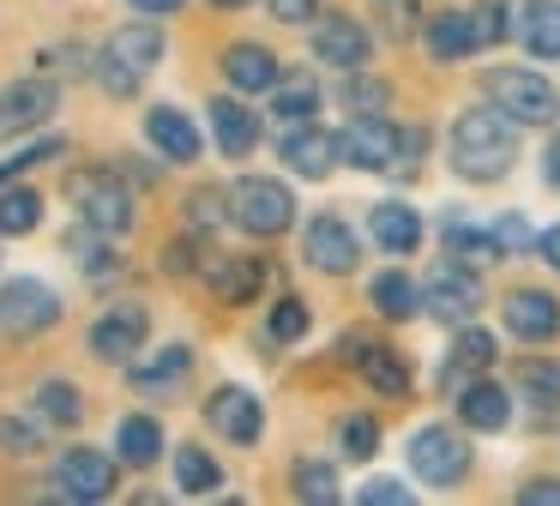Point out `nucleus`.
Here are the masks:
<instances>
[{
  "label": "nucleus",
  "mask_w": 560,
  "mask_h": 506,
  "mask_svg": "<svg viewBox=\"0 0 560 506\" xmlns=\"http://www.w3.org/2000/svg\"><path fill=\"white\" fill-rule=\"evenodd\" d=\"M512 163H518V120L512 115L482 103L452 120V169L464 181H500Z\"/></svg>",
  "instance_id": "f257e3e1"
},
{
  "label": "nucleus",
  "mask_w": 560,
  "mask_h": 506,
  "mask_svg": "<svg viewBox=\"0 0 560 506\" xmlns=\"http://www.w3.org/2000/svg\"><path fill=\"white\" fill-rule=\"evenodd\" d=\"M428 151L422 127H392L386 115H355L338 133V157L350 169H374V175H410Z\"/></svg>",
  "instance_id": "f03ea898"
},
{
  "label": "nucleus",
  "mask_w": 560,
  "mask_h": 506,
  "mask_svg": "<svg viewBox=\"0 0 560 506\" xmlns=\"http://www.w3.org/2000/svg\"><path fill=\"white\" fill-rule=\"evenodd\" d=\"M163 55H170V43H163L158 24H121V31L103 43V55H97V84L109 96H133Z\"/></svg>",
  "instance_id": "7ed1b4c3"
},
{
  "label": "nucleus",
  "mask_w": 560,
  "mask_h": 506,
  "mask_svg": "<svg viewBox=\"0 0 560 506\" xmlns=\"http://www.w3.org/2000/svg\"><path fill=\"white\" fill-rule=\"evenodd\" d=\"M482 91L500 115H512L518 127H555L560 120V91L530 67H494L482 72Z\"/></svg>",
  "instance_id": "20e7f679"
},
{
  "label": "nucleus",
  "mask_w": 560,
  "mask_h": 506,
  "mask_svg": "<svg viewBox=\"0 0 560 506\" xmlns=\"http://www.w3.org/2000/svg\"><path fill=\"white\" fill-rule=\"evenodd\" d=\"M230 223L247 229V235H259V241L283 235V229L295 223V193L271 175H242L230 187Z\"/></svg>",
  "instance_id": "39448f33"
},
{
  "label": "nucleus",
  "mask_w": 560,
  "mask_h": 506,
  "mask_svg": "<svg viewBox=\"0 0 560 506\" xmlns=\"http://www.w3.org/2000/svg\"><path fill=\"white\" fill-rule=\"evenodd\" d=\"M404 458H410L416 482H428V488H452V482L470 470V440H464L458 428H446V422H428V428L410 434Z\"/></svg>",
  "instance_id": "423d86ee"
},
{
  "label": "nucleus",
  "mask_w": 560,
  "mask_h": 506,
  "mask_svg": "<svg viewBox=\"0 0 560 506\" xmlns=\"http://www.w3.org/2000/svg\"><path fill=\"white\" fill-rule=\"evenodd\" d=\"M67 193H73V211L85 217L97 235H127V229H133V193H127L109 169H79Z\"/></svg>",
  "instance_id": "0eeeda50"
},
{
  "label": "nucleus",
  "mask_w": 560,
  "mask_h": 506,
  "mask_svg": "<svg viewBox=\"0 0 560 506\" xmlns=\"http://www.w3.org/2000/svg\"><path fill=\"white\" fill-rule=\"evenodd\" d=\"M476 308H482V277H476V265H464L446 253L422 284V313H434V320H446V325H470Z\"/></svg>",
  "instance_id": "6e6552de"
},
{
  "label": "nucleus",
  "mask_w": 560,
  "mask_h": 506,
  "mask_svg": "<svg viewBox=\"0 0 560 506\" xmlns=\"http://www.w3.org/2000/svg\"><path fill=\"white\" fill-rule=\"evenodd\" d=\"M61 320V296L43 277H7L0 284V332L7 337H37Z\"/></svg>",
  "instance_id": "1a4fd4ad"
},
{
  "label": "nucleus",
  "mask_w": 560,
  "mask_h": 506,
  "mask_svg": "<svg viewBox=\"0 0 560 506\" xmlns=\"http://www.w3.org/2000/svg\"><path fill=\"white\" fill-rule=\"evenodd\" d=\"M302 260L326 277H350L355 265H362V235H355L338 211H319V217H307V229H302Z\"/></svg>",
  "instance_id": "9d476101"
},
{
  "label": "nucleus",
  "mask_w": 560,
  "mask_h": 506,
  "mask_svg": "<svg viewBox=\"0 0 560 506\" xmlns=\"http://www.w3.org/2000/svg\"><path fill=\"white\" fill-rule=\"evenodd\" d=\"M55 494L61 501H79V506H97L115 494V458L91 452V446H67L55 458Z\"/></svg>",
  "instance_id": "9b49d317"
},
{
  "label": "nucleus",
  "mask_w": 560,
  "mask_h": 506,
  "mask_svg": "<svg viewBox=\"0 0 560 506\" xmlns=\"http://www.w3.org/2000/svg\"><path fill=\"white\" fill-rule=\"evenodd\" d=\"M343 361L368 380V392H380V398H404V392H410V368H404V356L392 344H380V337L350 332V337H343Z\"/></svg>",
  "instance_id": "f8f14e48"
},
{
  "label": "nucleus",
  "mask_w": 560,
  "mask_h": 506,
  "mask_svg": "<svg viewBox=\"0 0 560 506\" xmlns=\"http://www.w3.org/2000/svg\"><path fill=\"white\" fill-rule=\"evenodd\" d=\"M151 332V313L139 308V301H115L109 313H97V325H91V356L97 361H133L139 344H145Z\"/></svg>",
  "instance_id": "ddd939ff"
},
{
  "label": "nucleus",
  "mask_w": 560,
  "mask_h": 506,
  "mask_svg": "<svg viewBox=\"0 0 560 506\" xmlns=\"http://www.w3.org/2000/svg\"><path fill=\"white\" fill-rule=\"evenodd\" d=\"M278 157H283V169H290V175H307V181H326L331 169L343 163L338 139H331V133H319L314 120H295V127L278 139Z\"/></svg>",
  "instance_id": "4468645a"
},
{
  "label": "nucleus",
  "mask_w": 560,
  "mask_h": 506,
  "mask_svg": "<svg viewBox=\"0 0 560 506\" xmlns=\"http://www.w3.org/2000/svg\"><path fill=\"white\" fill-rule=\"evenodd\" d=\"M206 422L223 434V440L254 446L259 428H266V410H259V398L247 392V386H218V392L206 398Z\"/></svg>",
  "instance_id": "2eb2a0df"
},
{
  "label": "nucleus",
  "mask_w": 560,
  "mask_h": 506,
  "mask_svg": "<svg viewBox=\"0 0 560 506\" xmlns=\"http://www.w3.org/2000/svg\"><path fill=\"white\" fill-rule=\"evenodd\" d=\"M55 103H61V91H55L49 79H19L0 91V139H19V133L43 127V120L55 115Z\"/></svg>",
  "instance_id": "dca6fc26"
},
{
  "label": "nucleus",
  "mask_w": 560,
  "mask_h": 506,
  "mask_svg": "<svg viewBox=\"0 0 560 506\" xmlns=\"http://www.w3.org/2000/svg\"><path fill=\"white\" fill-rule=\"evenodd\" d=\"M500 320H506V332L524 337V344H548V337L560 332V296H548V289H512V296L500 301Z\"/></svg>",
  "instance_id": "f3484780"
},
{
  "label": "nucleus",
  "mask_w": 560,
  "mask_h": 506,
  "mask_svg": "<svg viewBox=\"0 0 560 506\" xmlns=\"http://www.w3.org/2000/svg\"><path fill=\"white\" fill-rule=\"evenodd\" d=\"M314 60L319 67H338V72H355L368 60V31L343 12H326L314 19Z\"/></svg>",
  "instance_id": "a211bd4d"
},
{
  "label": "nucleus",
  "mask_w": 560,
  "mask_h": 506,
  "mask_svg": "<svg viewBox=\"0 0 560 506\" xmlns=\"http://www.w3.org/2000/svg\"><path fill=\"white\" fill-rule=\"evenodd\" d=\"M368 241H374L380 253H392V260L416 253V248H422V217H416V205L380 199L374 211H368Z\"/></svg>",
  "instance_id": "6ab92c4d"
},
{
  "label": "nucleus",
  "mask_w": 560,
  "mask_h": 506,
  "mask_svg": "<svg viewBox=\"0 0 560 506\" xmlns=\"http://www.w3.org/2000/svg\"><path fill=\"white\" fill-rule=\"evenodd\" d=\"M458 422L464 428H476V434H494V428H506L512 422V386H494V380H464L458 386Z\"/></svg>",
  "instance_id": "aec40b11"
},
{
  "label": "nucleus",
  "mask_w": 560,
  "mask_h": 506,
  "mask_svg": "<svg viewBox=\"0 0 560 506\" xmlns=\"http://www.w3.org/2000/svg\"><path fill=\"white\" fill-rule=\"evenodd\" d=\"M211 139H218L223 157H247L259 145V115L247 103H230V96H211Z\"/></svg>",
  "instance_id": "412c9836"
},
{
  "label": "nucleus",
  "mask_w": 560,
  "mask_h": 506,
  "mask_svg": "<svg viewBox=\"0 0 560 506\" xmlns=\"http://www.w3.org/2000/svg\"><path fill=\"white\" fill-rule=\"evenodd\" d=\"M145 139L158 145L170 163H194V157L206 151V145H199V127L182 115V108H170V103H158V108L145 115Z\"/></svg>",
  "instance_id": "4be33fe9"
},
{
  "label": "nucleus",
  "mask_w": 560,
  "mask_h": 506,
  "mask_svg": "<svg viewBox=\"0 0 560 506\" xmlns=\"http://www.w3.org/2000/svg\"><path fill=\"white\" fill-rule=\"evenodd\" d=\"M187 373H194V349H187V344H163V356L158 361H139L127 380H133L139 398H175Z\"/></svg>",
  "instance_id": "5701e85b"
},
{
  "label": "nucleus",
  "mask_w": 560,
  "mask_h": 506,
  "mask_svg": "<svg viewBox=\"0 0 560 506\" xmlns=\"http://www.w3.org/2000/svg\"><path fill=\"white\" fill-rule=\"evenodd\" d=\"M223 79H230L235 91H271L283 72H278V55H271L266 43H230L223 48Z\"/></svg>",
  "instance_id": "b1692460"
},
{
  "label": "nucleus",
  "mask_w": 560,
  "mask_h": 506,
  "mask_svg": "<svg viewBox=\"0 0 560 506\" xmlns=\"http://www.w3.org/2000/svg\"><path fill=\"white\" fill-rule=\"evenodd\" d=\"M518 43L536 60H560V0H524L518 7Z\"/></svg>",
  "instance_id": "393cba45"
},
{
  "label": "nucleus",
  "mask_w": 560,
  "mask_h": 506,
  "mask_svg": "<svg viewBox=\"0 0 560 506\" xmlns=\"http://www.w3.org/2000/svg\"><path fill=\"white\" fill-rule=\"evenodd\" d=\"M512 398H524L530 410H542V416H555V410H560V361L524 356L518 368H512Z\"/></svg>",
  "instance_id": "a878e982"
},
{
  "label": "nucleus",
  "mask_w": 560,
  "mask_h": 506,
  "mask_svg": "<svg viewBox=\"0 0 560 506\" xmlns=\"http://www.w3.org/2000/svg\"><path fill=\"white\" fill-rule=\"evenodd\" d=\"M494 337L482 332V325H458V337H452V356H446V386L458 392V380H476L482 368H494Z\"/></svg>",
  "instance_id": "bb28decb"
},
{
  "label": "nucleus",
  "mask_w": 560,
  "mask_h": 506,
  "mask_svg": "<svg viewBox=\"0 0 560 506\" xmlns=\"http://www.w3.org/2000/svg\"><path fill=\"white\" fill-rule=\"evenodd\" d=\"M470 48H482L476 43V24H470V7H452V12H434L428 19V55L434 60H464Z\"/></svg>",
  "instance_id": "cd10ccee"
},
{
  "label": "nucleus",
  "mask_w": 560,
  "mask_h": 506,
  "mask_svg": "<svg viewBox=\"0 0 560 506\" xmlns=\"http://www.w3.org/2000/svg\"><path fill=\"white\" fill-rule=\"evenodd\" d=\"M115 458L133 464V470L158 464V458H163V428L151 416H121V422H115Z\"/></svg>",
  "instance_id": "c85d7f7f"
},
{
  "label": "nucleus",
  "mask_w": 560,
  "mask_h": 506,
  "mask_svg": "<svg viewBox=\"0 0 560 506\" xmlns=\"http://www.w3.org/2000/svg\"><path fill=\"white\" fill-rule=\"evenodd\" d=\"M368 296H374V308L386 313V320H416V313H422V289L404 272H380L374 284H368Z\"/></svg>",
  "instance_id": "c756f323"
},
{
  "label": "nucleus",
  "mask_w": 560,
  "mask_h": 506,
  "mask_svg": "<svg viewBox=\"0 0 560 506\" xmlns=\"http://www.w3.org/2000/svg\"><path fill=\"white\" fill-rule=\"evenodd\" d=\"M271 115L278 120H314L319 115V84L307 79V72H290V79H278L271 84Z\"/></svg>",
  "instance_id": "7c9ffc66"
},
{
  "label": "nucleus",
  "mask_w": 560,
  "mask_h": 506,
  "mask_svg": "<svg viewBox=\"0 0 560 506\" xmlns=\"http://www.w3.org/2000/svg\"><path fill=\"white\" fill-rule=\"evenodd\" d=\"M175 488L182 494H218L223 488V470L206 446H175Z\"/></svg>",
  "instance_id": "2f4dec72"
},
{
  "label": "nucleus",
  "mask_w": 560,
  "mask_h": 506,
  "mask_svg": "<svg viewBox=\"0 0 560 506\" xmlns=\"http://www.w3.org/2000/svg\"><path fill=\"white\" fill-rule=\"evenodd\" d=\"M259 284H266V265L259 260H223V265H211V289H218L223 301H254L259 296Z\"/></svg>",
  "instance_id": "473e14b6"
},
{
  "label": "nucleus",
  "mask_w": 560,
  "mask_h": 506,
  "mask_svg": "<svg viewBox=\"0 0 560 506\" xmlns=\"http://www.w3.org/2000/svg\"><path fill=\"white\" fill-rule=\"evenodd\" d=\"M37 223H43L37 187H0V235H31Z\"/></svg>",
  "instance_id": "72a5a7b5"
},
{
  "label": "nucleus",
  "mask_w": 560,
  "mask_h": 506,
  "mask_svg": "<svg viewBox=\"0 0 560 506\" xmlns=\"http://www.w3.org/2000/svg\"><path fill=\"white\" fill-rule=\"evenodd\" d=\"M290 488H295V501H307V506H331L338 501V470L319 464V458H302V464L290 470Z\"/></svg>",
  "instance_id": "f704fd0d"
},
{
  "label": "nucleus",
  "mask_w": 560,
  "mask_h": 506,
  "mask_svg": "<svg viewBox=\"0 0 560 506\" xmlns=\"http://www.w3.org/2000/svg\"><path fill=\"white\" fill-rule=\"evenodd\" d=\"M446 253H452V260H464V265H488V260H500L494 229H470V223H458V217H446Z\"/></svg>",
  "instance_id": "c9c22d12"
},
{
  "label": "nucleus",
  "mask_w": 560,
  "mask_h": 506,
  "mask_svg": "<svg viewBox=\"0 0 560 506\" xmlns=\"http://www.w3.org/2000/svg\"><path fill=\"white\" fill-rule=\"evenodd\" d=\"M37 410H43V422H55V428H79V416H85L73 380H43L37 386Z\"/></svg>",
  "instance_id": "e433bc0d"
},
{
  "label": "nucleus",
  "mask_w": 560,
  "mask_h": 506,
  "mask_svg": "<svg viewBox=\"0 0 560 506\" xmlns=\"http://www.w3.org/2000/svg\"><path fill=\"white\" fill-rule=\"evenodd\" d=\"M266 337H271V344H302V337H307V301L302 296H283L278 308H271V320H266Z\"/></svg>",
  "instance_id": "4c0bfd02"
},
{
  "label": "nucleus",
  "mask_w": 560,
  "mask_h": 506,
  "mask_svg": "<svg viewBox=\"0 0 560 506\" xmlns=\"http://www.w3.org/2000/svg\"><path fill=\"white\" fill-rule=\"evenodd\" d=\"M338 440H343V458H355V464H368V458L380 452V422H374V416H343Z\"/></svg>",
  "instance_id": "58836bf2"
},
{
  "label": "nucleus",
  "mask_w": 560,
  "mask_h": 506,
  "mask_svg": "<svg viewBox=\"0 0 560 506\" xmlns=\"http://www.w3.org/2000/svg\"><path fill=\"white\" fill-rule=\"evenodd\" d=\"M386 96H392L386 79H362V72H355V79L343 84V103H350L355 115H386Z\"/></svg>",
  "instance_id": "ea45409f"
},
{
  "label": "nucleus",
  "mask_w": 560,
  "mask_h": 506,
  "mask_svg": "<svg viewBox=\"0 0 560 506\" xmlns=\"http://www.w3.org/2000/svg\"><path fill=\"white\" fill-rule=\"evenodd\" d=\"M223 217H230V193H218V187H199L194 199H187V223H194V229H218Z\"/></svg>",
  "instance_id": "a19ab883"
},
{
  "label": "nucleus",
  "mask_w": 560,
  "mask_h": 506,
  "mask_svg": "<svg viewBox=\"0 0 560 506\" xmlns=\"http://www.w3.org/2000/svg\"><path fill=\"white\" fill-rule=\"evenodd\" d=\"M43 446L37 422H19V416H0V452H13V458H31Z\"/></svg>",
  "instance_id": "79ce46f5"
},
{
  "label": "nucleus",
  "mask_w": 560,
  "mask_h": 506,
  "mask_svg": "<svg viewBox=\"0 0 560 506\" xmlns=\"http://www.w3.org/2000/svg\"><path fill=\"white\" fill-rule=\"evenodd\" d=\"M470 24H476V43H500V36L512 31V19H506V7L500 0H482V7H470Z\"/></svg>",
  "instance_id": "37998d69"
},
{
  "label": "nucleus",
  "mask_w": 560,
  "mask_h": 506,
  "mask_svg": "<svg viewBox=\"0 0 560 506\" xmlns=\"http://www.w3.org/2000/svg\"><path fill=\"white\" fill-rule=\"evenodd\" d=\"M494 248L500 253H530L536 248V235H530V223H524L518 211H506V217H494Z\"/></svg>",
  "instance_id": "c03bdc74"
},
{
  "label": "nucleus",
  "mask_w": 560,
  "mask_h": 506,
  "mask_svg": "<svg viewBox=\"0 0 560 506\" xmlns=\"http://www.w3.org/2000/svg\"><path fill=\"white\" fill-rule=\"evenodd\" d=\"M55 151H67V145H61V139H37V145H25V151H13L7 163H0V187H7V181H13L19 169H31V163H49Z\"/></svg>",
  "instance_id": "a18cd8bd"
},
{
  "label": "nucleus",
  "mask_w": 560,
  "mask_h": 506,
  "mask_svg": "<svg viewBox=\"0 0 560 506\" xmlns=\"http://www.w3.org/2000/svg\"><path fill=\"white\" fill-rule=\"evenodd\" d=\"M355 501H362V506H410L416 494L404 488V482H392V476H374L368 488H355Z\"/></svg>",
  "instance_id": "49530a36"
},
{
  "label": "nucleus",
  "mask_w": 560,
  "mask_h": 506,
  "mask_svg": "<svg viewBox=\"0 0 560 506\" xmlns=\"http://www.w3.org/2000/svg\"><path fill=\"white\" fill-rule=\"evenodd\" d=\"M43 67L49 72H85V67H97V60H85V48H73V43H55V48H43Z\"/></svg>",
  "instance_id": "de8ad7c7"
},
{
  "label": "nucleus",
  "mask_w": 560,
  "mask_h": 506,
  "mask_svg": "<svg viewBox=\"0 0 560 506\" xmlns=\"http://www.w3.org/2000/svg\"><path fill=\"white\" fill-rule=\"evenodd\" d=\"M266 12H271L278 24H314L319 0H266Z\"/></svg>",
  "instance_id": "09e8293b"
},
{
  "label": "nucleus",
  "mask_w": 560,
  "mask_h": 506,
  "mask_svg": "<svg viewBox=\"0 0 560 506\" xmlns=\"http://www.w3.org/2000/svg\"><path fill=\"white\" fill-rule=\"evenodd\" d=\"M518 506H560V482L542 476V482H530V488H518Z\"/></svg>",
  "instance_id": "8fccbe9b"
},
{
  "label": "nucleus",
  "mask_w": 560,
  "mask_h": 506,
  "mask_svg": "<svg viewBox=\"0 0 560 506\" xmlns=\"http://www.w3.org/2000/svg\"><path fill=\"white\" fill-rule=\"evenodd\" d=\"M536 253H542V260H548V265H555V272H560V223L536 235Z\"/></svg>",
  "instance_id": "3c124183"
},
{
  "label": "nucleus",
  "mask_w": 560,
  "mask_h": 506,
  "mask_svg": "<svg viewBox=\"0 0 560 506\" xmlns=\"http://www.w3.org/2000/svg\"><path fill=\"white\" fill-rule=\"evenodd\" d=\"M542 181H548V187H560V133L548 139V151H542Z\"/></svg>",
  "instance_id": "603ef678"
},
{
  "label": "nucleus",
  "mask_w": 560,
  "mask_h": 506,
  "mask_svg": "<svg viewBox=\"0 0 560 506\" xmlns=\"http://www.w3.org/2000/svg\"><path fill=\"white\" fill-rule=\"evenodd\" d=\"M139 12H145V19H170V12H182L187 0H133Z\"/></svg>",
  "instance_id": "864d4df0"
},
{
  "label": "nucleus",
  "mask_w": 560,
  "mask_h": 506,
  "mask_svg": "<svg viewBox=\"0 0 560 506\" xmlns=\"http://www.w3.org/2000/svg\"><path fill=\"white\" fill-rule=\"evenodd\" d=\"M211 7H247V0H211Z\"/></svg>",
  "instance_id": "5fc2aeb1"
}]
</instances>
